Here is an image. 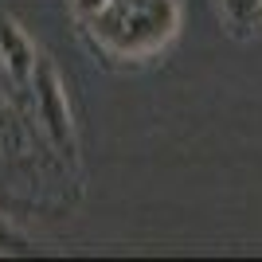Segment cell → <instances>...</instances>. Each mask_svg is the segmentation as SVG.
I'll return each instance as SVG.
<instances>
[{
  "label": "cell",
  "mask_w": 262,
  "mask_h": 262,
  "mask_svg": "<svg viewBox=\"0 0 262 262\" xmlns=\"http://www.w3.org/2000/svg\"><path fill=\"white\" fill-rule=\"evenodd\" d=\"M106 4H110V0H71V8H75V16H78V20H94V16H98V12L102 8H106Z\"/></svg>",
  "instance_id": "5"
},
{
  "label": "cell",
  "mask_w": 262,
  "mask_h": 262,
  "mask_svg": "<svg viewBox=\"0 0 262 262\" xmlns=\"http://www.w3.org/2000/svg\"><path fill=\"white\" fill-rule=\"evenodd\" d=\"M90 32L118 55H149L172 39L176 0H110L90 20Z\"/></svg>",
  "instance_id": "1"
},
{
  "label": "cell",
  "mask_w": 262,
  "mask_h": 262,
  "mask_svg": "<svg viewBox=\"0 0 262 262\" xmlns=\"http://www.w3.org/2000/svg\"><path fill=\"white\" fill-rule=\"evenodd\" d=\"M0 67H4V75L12 78L16 90H32L39 55H35L32 39L24 35V28L12 16H0Z\"/></svg>",
  "instance_id": "3"
},
{
  "label": "cell",
  "mask_w": 262,
  "mask_h": 262,
  "mask_svg": "<svg viewBox=\"0 0 262 262\" xmlns=\"http://www.w3.org/2000/svg\"><path fill=\"white\" fill-rule=\"evenodd\" d=\"M32 90H35V114L43 121L47 141H51L63 157H71L75 153V118H71V98H67L63 75L55 71L51 59H39Z\"/></svg>",
  "instance_id": "2"
},
{
  "label": "cell",
  "mask_w": 262,
  "mask_h": 262,
  "mask_svg": "<svg viewBox=\"0 0 262 262\" xmlns=\"http://www.w3.org/2000/svg\"><path fill=\"white\" fill-rule=\"evenodd\" d=\"M28 251H32V243H28L8 219L0 215V254H28Z\"/></svg>",
  "instance_id": "4"
}]
</instances>
